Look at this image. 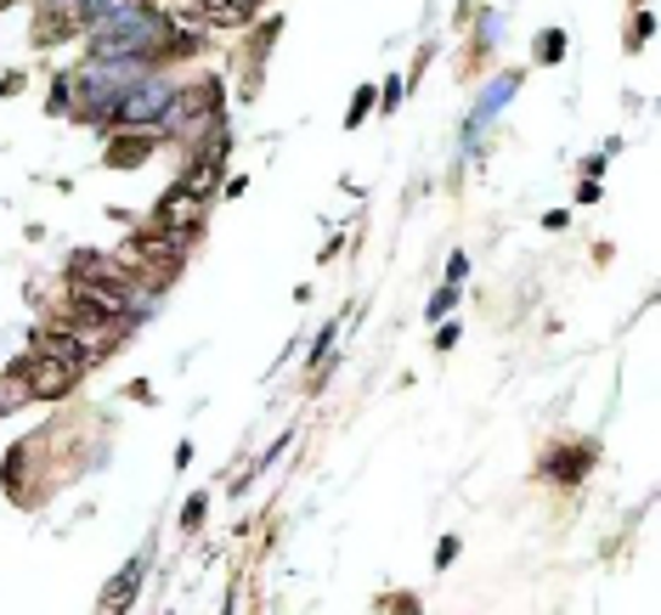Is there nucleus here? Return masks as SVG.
Instances as JSON below:
<instances>
[{
	"instance_id": "obj_1",
	"label": "nucleus",
	"mask_w": 661,
	"mask_h": 615,
	"mask_svg": "<svg viewBox=\"0 0 661 615\" xmlns=\"http://www.w3.org/2000/svg\"><path fill=\"white\" fill-rule=\"evenodd\" d=\"M170 102H175V90L164 79H130L125 97L114 102V119L119 125H164Z\"/></svg>"
},
{
	"instance_id": "obj_2",
	"label": "nucleus",
	"mask_w": 661,
	"mask_h": 615,
	"mask_svg": "<svg viewBox=\"0 0 661 615\" xmlns=\"http://www.w3.org/2000/svg\"><path fill=\"white\" fill-rule=\"evenodd\" d=\"M18 373H23V390H29V396H40V401H63V396L74 390V378H79L68 362H57V356H40V350H34V356H29Z\"/></svg>"
},
{
	"instance_id": "obj_3",
	"label": "nucleus",
	"mask_w": 661,
	"mask_h": 615,
	"mask_svg": "<svg viewBox=\"0 0 661 615\" xmlns=\"http://www.w3.org/2000/svg\"><path fill=\"white\" fill-rule=\"evenodd\" d=\"M74 305H79L85 316H103V322H119V327H125V316H130V294L114 289V282H97V277H79V282H74Z\"/></svg>"
},
{
	"instance_id": "obj_4",
	"label": "nucleus",
	"mask_w": 661,
	"mask_h": 615,
	"mask_svg": "<svg viewBox=\"0 0 661 615\" xmlns=\"http://www.w3.org/2000/svg\"><path fill=\"white\" fill-rule=\"evenodd\" d=\"M199 220H204V198H199V193H186V186L159 204V226H164V231H181V238H193Z\"/></svg>"
},
{
	"instance_id": "obj_5",
	"label": "nucleus",
	"mask_w": 661,
	"mask_h": 615,
	"mask_svg": "<svg viewBox=\"0 0 661 615\" xmlns=\"http://www.w3.org/2000/svg\"><path fill=\"white\" fill-rule=\"evenodd\" d=\"M40 356H57V362H68L74 373H85L90 362H97V356H90L85 345H79V334H74V327H68V334H63V327H52V334H40V345H34Z\"/></svg>"
},
{
	"instance_id": "obj_6",
	"label": "nucleus",
	"mask_w": 661,
	"mask_h": 615,
	"mask_svg": "<svg viewBox=\"0 0 661 615\" xmlns=\"http://www.w3.org/2000/svg\"><path fill=\"white\" fill-rule=\"evenodd\" d=\"M186 255V238L181 231H153V238L136 244V260H153V266H175Z\"/></svg>"
},
{
	"instance_id": "obj_7",
	"label": "nucleus",
	"mask_w": 661,
	"mask_h": 615,
	"mask_svg": "<svg viewBox=\"0 0 661 615\" xmlns=\"http://www.w3.org/2000/svg\"><path fill=\"white\" fill-rule=\"evenodd\" d=\"M136 582H141V564H130V571H125L119 582H108L103 609H130V604H136Z\"/></svg>"
},
{
	"instance_id": "obj_8",
	"label": "nucleus",
	"mask_w": 661,
	"mask_h": 615,
	"mask_svg": "<svg viewBox=\"0 0 661 615\" xmlns=\"http://www.w3.org/2000/svg\"><path fill=\"white\" fill-rule=\"evenodd\" d=\"M141 159H148V136L114 141V153H108V164H141Z\"/></svg>"
},
{
	"instance_id": "obj_9",
	"label": "nucleus",
	"mask_w": 661,
	"mask_h": 615,
	"mask_svg": "<svg viewBox=\"0 0 661 615\" xmlns=\"http://www.w3.org/2000/svg\"><path fill=\"white\" fill-rule=\"evenodd\" d=\"M583 468H588V452H554V475L559 481H583Z\"/></svg>"
},
{
	"instance_id": "obj_10",
	"label": "nucleus",
	"mask_w": 661,
	"mask_h": 615,
	"mask_svg": "<svg viewBox=\"0 0 661 615\" xmlns=\"http://www.w3.org/2000/svg\"><path fill=\"white\" fill-rule=\"evenodd\" d=\"M0 407H7V401H0Z\"/></svg>"
}]
</instances>
